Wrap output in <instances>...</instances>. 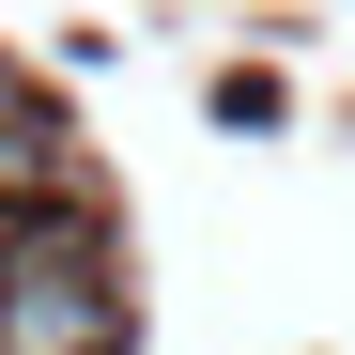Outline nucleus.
<instances>
[{"instance_id": "f257e3e1", "label": "nucleus", "mask_w": 355, "mask_h": 355, "mask_svg": "<svg viewBox=\"0 0 355 355\" xmlns=\"http://www.w3.org/2000/svg\"><path fill=\"white\" fill-rule=\"evenodd\" d=\"M124 340V278L93 248H31L0 278V355H108Z\"/></svg>"}, {"instance_id": "f03ea898", "label": "nucleus", "mask_w": 355, "mask_h": 355, "mask_svg": "<svg viewBox=\"0 0 355 355\" xmlns=\"http://www.w3.org/2000/svg\"><path fill=\"white\" fill-rule=\"evenodd\" d=\"M46 170H62V139H46V108L0 78V186H46Z\"/></svg>"}]
</instances>
